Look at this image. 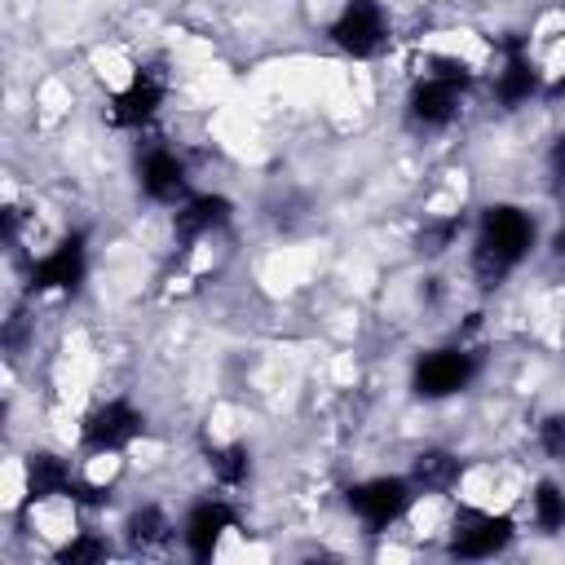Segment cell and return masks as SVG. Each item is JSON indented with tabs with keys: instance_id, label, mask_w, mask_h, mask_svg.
<instances>
[{
	"instance_id": "6da1fadb",
	"label": "cell",
	"mask_w": 565,
	"mask_h": 565,
	"mask_svg": "<svg viewBox=\"0 0 565 565\" xmlns=\"http://www.w3.org/2000/svg\"><path fill=\"white\" fill-rule=\"evenodd\" d=\"M534 247V221L512 207V203H494L481 212L477 221V238H472V274L481 287H499Z\"/></svg>"
},
{
	"instance_id": "7a4b0ae2",
	"label": "cell",
	"mask_w": 565,
	"mask_h": 565,
	"mask_svg": "<svg viewBox=\"0 0 565 565\" xmlns=\"http://www.w3.org/2000/svg\"><path fill=\"white\" fill-rule=\"evenodd\" d=\"M349 512L366 525V530H388L393 521L406 516L411 499H415V486L411 477H366L358 486H349Z\"/></svg>"
},
{
	"instance_id": "3957f363",
	"label": "cell",
	"mask_w": 565,
	"mask_h": 565,
	"mask_svg": "<svg viewBox=\"0 0 565 565\" xmlns=\"http://www.w3.org/2000/svg\"><path fill=\"white\" fill-rule=\"evenodd\" d=\"M146 433V411H137L128 397H110L97 411H88L79 437L93 455H119Z\"/></svg>"
},
{
	"instance_id": "277c9868",
	"label": "cell",
	"mask_w": 565,
	"mask_h": 565,
	"mask_svg": "<svg viewBox=\"0 0 565 565\" xmlns=\"http://www.w3.org/2000/svg\"><path fill=\"white\" fill-rule=\"evenodd\" d=\"M472 375H477V353H468L463 344H450V349L424 353L415 362L411 384H415L419 397H455L472 384Z\"/></svg>"
},
{
	"instance_id": "5b68a950",
	"label": "cell",
	"mask_w": 565,
	"mask_h": 565,
	"mask_svg": "<svg viewBox=\"0 0 565 565\" xmlns=\"http://www.w3.org/2000/svg\"><path fill=\"white\" fill-rule=\"evenodd\" d=\"M388 40V18L380 0H344L340 18L331 22V44L344 49L349 57H371Z\"/></svg>"
},
{
	"instance_id": "8992f818",
	"label": "cell",
	"mask_w": 565,
	"mask_h": 565,
	"mask_svg": "<svg viewBox=\"0 0 565 565\" xmlns=\"http://www.w3.org/2000/svg\"><path fill=\"white\" fill-rule=\"evenodd\" d=\"M516 525L503 512H459L455 534H450V556L459 561H490L499 552H508Z\"/></svg>"
},
{
	"instance_id": "52a82bcc",
	"label": "cell",
	"mask_w": 565,
	"mask_h": 565,
	"mask_svg": "<svg viewBox=\"0 0 565 565\" xmlns=\"http://www.w3.org/2000/svg\"><path fill=\"white\" fill-rule=\"evenodd\" d=\"M88 274V247H84V234H66L53 252H44L35 265H31V291L35 296H57V291H75Z\"/></svg>"
},
{
	"instance_id": "ba28073f",
	"label": "cell",
	"mask_w": 565,
	"mask_h": 565,
	"mask_svg": "<svg viewBox=\"0 0 565 565\" xmlns=\"http://www.w3.org/2000/svg\"><path fill=\"white\" fill-rule=\"evenodd\" d=\"M163 97H168L163 71H159V66H146V71H137V75L128 79V88H119V93L110 97V110H106V115H110L115 128H146V124L159 115Z\"/></svg>"
},
{
	"instance_id": "9c48e42d",
	"label": "cell",
	"mask_w": 565,
	"mask_h": 565,
	"mask_svg": "<svg viewBox=\"0 0 565 565\" xmlns=\"http://www.w3.org/2000/svg\"><path fill=\"white\" fill-rule=\"evenodd\" d=\"M141 172V190L154 199V203H185L190 199V172H185V159L168 146H150L137 163Z\"/></svg>"
},
{
	"instance_id": "30bf717a",
	"label": "cell",
	"mask_w": 565,
	"mask_h": 565,
	"mask_svg": "<svg viewBox=\"0 0 565 565\" xmlns=\"http://www.w3.org/2000/svg\"><path fill=\"white\" fill-rule=\"evenodd\" d=\"M459 110H463V84H450L437 75H424L406 97V115L419 128H446L459 119Z\"/></svg>"
},
{
	"instance_id": "8fae6325",
	"label": "cell",
	"mask_w": 565,
	"mask_h": 565,
	"mask_svg": "<svg viewBox=\"0 0 565 565\" xmlns=\"http://www.w3.org/2000/svg\"><path fill=\"white\" fill-rule=\"evenodd\" d=\"M539 84H543V71L534 66L530 49L521 40H508L503 44V66L494 75V97L503 106H521V102H530L539 93Z\"/></svg>"
},
{
	"instance_id": "7c38bea8",
	"label": "cell",
	"mask_w": 565,
	"mask_h": 565,
	"mask_svg": "<svg viewBox=\"0 0 565 565\" xmlns=\"http://www.w3.org/2000/svg\"><path fill=\"white\" fill-rule=\"evenodd\" d=\"M234 508L225 503V499H203V503H194L190 512H185V525H181V534H185V547L199 556V561H207L212 552H216V543H221V534L225 530H234Z\"/></svg>"
},
{
	"instance_id": "4fadbf2b",
	"label": "cell",
	"mask_w": 565,
	"mask_h": 565,
	"mask_svg": "<svg viewBox=\"0 0 565 565\" xmlns=\"http://www.w3.org/2000/svg\"><path fill=\"white\" fill-rule=\"evenodd\" d=\"M230 216H234L230 199H221V194H190L185 203H177L172 230H177L181 243H194V238H203V234L230 225Z\"/></svg>"
},
{
	"instance_id": "5bb4252c",
	"label": "cell",
	"mask_w": 565,
	"mask_h": 565,
	"mask_svg": "<svg viewBox=\"0 0 565 565\" xmlns=\"http://www.w3.org/2000/svg\"><path fill=\"white\" fill-rule=\"evenodd\" d=\"M75 472H71V463L66 459H57V455H49V450H35L31 455V463H26V486H31V499H71L75 494Z\"/></svg>"
},
{
	"instance_id": "9a60e30c",
	"label": "cell",
	"mask_w": 565,
	"mask_h": 565,
	"mask_svg": "<svg viewBox=\"0 0 565 565\" xmlns=\"http://www.w3.org/2000/svg\"><path fill=\"white\" fill-rule=\"evenodd\" d=\"M459 459L450 455V450H419L415 455V463H411V486L415 490H424V494H446L455 481H459Z\"/></svg>"
},
{
	"instance_id": "2e32d148",
	"label": "cell",
	"mask_w": 565,
	"mask_h": 565,
	"mask_svg": "<svg viewBox=\"0 0 565 565\" xmlns=\"http://www.w3.org/2000/svg\"><path fill=\"white\" fill-rule=\"evenodd\" d=\"M128 539H132V547H141V552L168 547V539H172V521L163 516V508L146 503V508H137V512L128 516Z\"/></svg>"
},
{
	"instance_id": "e0dca14e",
	"label": "cell",
	"mask_w": 565,
	"mask_h": 565,
	"mask_svg": "<svg viewBox=\"0 0 565 565\" xmlns=\"http://www.w3.org/2000/svg\"><path fill=\"white\" fill-rule=\"evenodd\" d=\"M530 512H534V525L543 534L565 530V490L556 481H539L534 494H530Z\"/></svg>"
},
{
	"instance_id": "ac0fdd59",
	"label": "cell",
	"mask_w": 565,
	"mask_h": 565,
	"mask_svg": "<svg viewBox=\"0 0 565 565\" xmlns=\"http://www.w3.org/2000/svg\"><path fill=\"white\" fill-rule=\"evenodd\" d=\"M212 472H216V481L221 486H243L247 477H252V455H247V446H221V450H212Z\"/></svg>"
},
{
	"instance_id": "d6986e66",
	"label": "cell",
	"mask_w": 565,
	"mask_h": 565,
	"mask_svg": "<svg viewBox=\"0 0 565 565\" xmlns=\"http://www.w3.org/2000/svg\"><path fill=\"white\" fill-rule=\"evenodd\" d=\"M459 230H463V221H459V216L424 221V230H419V252H424V256H441V252L459 238Z\"/></svg>"
},
{
	"instance_id": "ffe728a7",
	"label": "cell",
	"mask_w": 565,
	"mask_h": 565,
	"mask_svg": "<svg viewBox=\"0 0 565 565\" xmlns=\"http://www.w3.org/2000/svg\"><path fill=\"white\" fill-rule=\"evenodd\" d=\"M110 547H106V539H97V534H79V539H71L62 552H57V561H66V565H79V561H102Z\"/></svg>"
},
{
	"instance_id": "44dd1931",
	"label": "cell",
	"mask_w": 565,
	"mask_h": 565,
	"mask_svg": "<svg viewBox=\"0 0 565 565\" xmlns=\"http://www.w3.org/2000/svg\"><path fill=\"white\" fill-rule=\"evenodd\" d=\"M539 446H543L547 459H565V411H552L539 424Z\"/></svg>"
},
{
	"instance_id": "7402d4cb",
	"label": "cell",
	"mask_w": 565,
	"mask_h": 565,
	"mask_svg": "<svg viewBox=\"0 0 565 565\" xmlns=\"http://www.w3.org/2000/svg\"><path fill=\"white\" fill-rule=\"evenodd\" d=\"M547 172L556 185H565V137H556V146L547 150Z\"/></svg>"
},
{
	"instance_id": "603a6c76",
	"label": "cell",
	"mask_w": 565,
	"mask_h": 565,
	"mask_svg": "<svg viewBox=\"0 0 565 565\" xmlns=\"http://www.w3.org/2000/svg\"><path fill=\"white\" fill-rule=\"evenodd\" d=\"M552 247H556V256H561V260H565V225H561V230H556V243H552Z\"/></svg>"
},
{
	"instance_id": "cb8c5ba5",
	"label": "cell",
	"mask_w": 565,
	"mask_h": 565,
	"mask_svg": "<svg viewBox=\"0 0 565 565\" xmlns=\"http://www.w3.org/2000/svg\"><path fill=\"white\" fill-rule=\"evenodd\" d=\"M561 88H565V79H561Z\"/></svg>"
}]
</instances>
